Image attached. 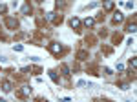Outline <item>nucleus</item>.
Returning <instances> with one entry per match:
<instances>
[{"label": "nucleus", "mask_w": 137, "mask_h": 102, "mask_svg": "<svg viewBox=\"0 0 137 102\" xmlns=\"http://www.w3.org/2000/svg\"><path fill=\"white\" fill-rule=\"evenodd\" d=\"M6 24H7V27H11V29H15V27L18 26V22L15 20V18H7V20H6Z\"/></svg>", "instance_id": "obj_1"}, {"label": "nucleus", "mask_w": 137, "mask_h": 102, "mask_svg": "<svg viewBox=\"0 0 137 102\" xmlns=\"http://www.w3.org/2000/svg\"><path fill=\"white\" fill-rule=\"evenodd\" d=\"M51 53H55V55H59L60 51H62V48H60V44H51Z\"/></svg>", "instance_id": "obj_2"}, {"label": "nucleus", "mask_w": 137, "mask_h": 102, "mask_svg": "<svg viewBox=\"0 0 137 102\" xmlns=\"http://www.w3.org/2000/svg\"><path fill=\"white\" fill-rule=\"evenodd\" d=\"M69 26H71V27H75V29H77V27L81 26V20H79V18H71V20H69Z\"/></svg>", "instance_id": "obj_3"}, {"label": "nucleus", "mask_w": 137, "mask_h": 102, "mask_svg": "<svg viewBox=\"0 0 137 102\" xmlns=\"http://www.w3.org/2000/svg\"><path fill=\"white\" fill-rule=\"evenodd\" d=\"M104 9H106V11L113 9V0H104Z\"/></svg>", "instance_id": "obj_4"}, {"label": "nucleus", "mask_w": 137, "mask_h": 102, "mask_svg": "<svg viewBox=\"0 0 137 102\" xmlns=\"http://www.w3.org/2000/svg\"><path fill=\"white\" fill-rule=\"evenodd\" d=\"M93 24H95L93 18H86V20H84V26H86V27H93Z\"/></svg>", "instance_id": "obj_5"}, {"label": "nucleus", "mask_w": 137, "mask_h": 102, "mask_svg": "<svg viewBox=\"0 0 137 102\" xmlns=\"http://www.w3.org/2000/svg\"><path fill=\"white\" fill-rule=\"evenodd\" d=\"M2 89L6 91V93H7V91H11V82H7V80H6V82L2 84Z\"/></svg>", "instance_id": "obj_6"}, {"label": "nucleus", "mask_w": 137, "mask_h": 102, "mask_svg": "<svg viewBox=\"0 0 137 102\" xmlns=\"http://www.w3.org/2000/svg\"><path fill=\"white\" fill-rule=\"evenodd\" d=\"M113 22H115V24L122 22V15H121V13H115V17H113Z\"/></svg>", "instance_id": "obj_7"}, {"label": "nucleus", "mask_w": 137, "mask_h": 102, "mask_svg": "<svg viewBox=\"0 0 137 102\" xmlns=\"http://www.w3.org/2000/svg\"><path fill=\"white\" fill-rule=\"evenodd\" d=\"M77 57H79V60H84V58L88 57V53H86V51H79V53H77Z\"/></svg>", "instance_id": "obj_8"}, {"label": "nucleus", "mask_w": 137, "mask_h": 102, "mask_svg": "<svg viewBox=\"0 0 137 102\" xmlns=\"http://www.w3.org/2000/svg\"><path fill=\"white\" fill-rule=\"evenodd\" d=\"M49 77H51V80H53L55 84H59V77H57V73H53V71H49Z\"/></svg>", "instance_id": "obj_9"}, {"label": "nucleus", "mask_w": 137, "mask_h": 102, "mask_svg": "<svg viewBox=\"0 0 137 102\" xmlns=\"http://www.w3.org/2000/svg\"><path fill=\"white\" fill-rule=\"evenodd\" d=\"M31 11V7H29V4H26L24 7H22V13H24V15H27V13Z\"/></svg>", "instance_id": "obj_10"}, {"label": "nucleus", "mask_w": 137, "mask_h": 102, "mask_svg": "<svg viewBox=\"0 0 137 102\" xmlns=\"http://www.w3.org/2000/svg\"><path fill=\"white\" fill-rule=\"evenodd\" d=\"M126 31H128V33H135V24H130V26H128V29H126Z\"/></svg>", "instance_id": "obj_11"}, {"label": "nucleus", "mask_w": 137, "mask_h": 102, "mask_svg": "<svg viewBox=\"0 0 137 102\" xmlns=\"http://www.w3.org/2000/svg\"><path fill=\"white\" fill-rule=\"evenodd\" d=\"M130 66H132V68H135V66H137V60H135V58H132V60H130Z\"/></svg>", "instance_id": "obj_12"}, {"label": "nucleus", "mask_w": 137, "mask_h": 102, "mask_svg": "<svg viewBox=\"0 0 137 102\" xmlns=\"http://www.w3.org/2000/svg\"><path fill=\"white\" fill-rule=\"evenodd\" d=\"M22 49H24V48H22L20 44H17V46H15V51H22Z\"/></svg>", "instance_id": "obj_13"}]
</instances>
